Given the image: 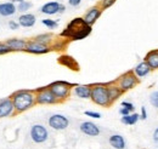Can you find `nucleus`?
I'll list each match as a JSON object with an SVG mask.
<instances>
[{"label": "nucleus", "mask_w": 158, "mask_h": 149, "mask_svg": "<svg viewBox=\"0 0 158 149\" xmlns=\"http://www.w3.org/2000/svg\"><path fill=\"white\" fill-rule=\"evenodd\" d=\"M91 33V26L86 24L83 17H77L73 21L68 23L66 29L61 32V37L77 41V40H83L86 37H89Z\"/></svg>", "instance_id": "nucleus-1"}, {"label": "nucleus", "mask_w": 158, "mask_h": 149, "mask_svg": "<svg viewBox=\"0 0 158 149\" xmlns=\"http://www.w3.org/2000/svg\"><path fill=\"white\" fill-rule=\"evenodd\" d=\"M14 108H15V114H21L27 111H29L32 107H34L35 103V92L32 90H19L15 91L10 96Z\"/></svg>", "instance_id": "nucleus-2"}, {"label": "nucleus", "mask_w": 158, "mask_h": 149, "mask_svg": "<svg viewBox=\"0 0 158 149\" xmlns=\"http://www.w3.org/2000/svg\"><path fill=\"white\" fill-rule=\"evenodd\" d=\"M91 101L100 107H110L112 104L108 95L107 85L103 84H96L91 86V95H90Z\"/></svg>", "instance_id": "nucleus-3"}, {"label": "nucleus", "mask_w": 158, "mask_h": 149, "mask_svg": "<svg viewBox=\"0 0 158 149\" xmlns=\"http://www.w3.org/2000/svg\"><path fill=\"white\" fill-rule=\"evenodd\" d=\"M73 85L67 83V81H55L52 84H50L48 87L50 89V91L52 95L56 97V99L59 102H62L64 99H67L71 95V87Z\"/></svg>", "instance_id": "nucleus-4"}, {"label": "nucleus", "mask_w": 158, "mask_h": 149, "mask_svg": "<svg viewBox=\"0 0 158 149\" xmlns=\"http://www.w3.org/2000/svg\"><path fill=\"white\" fill-rule=\"evenodd\" d=\"M116 84L118 85L119 89L123 92H125V91H129V90H131L133 87H135L138 85L139 78L134 74V72H127L119 78Z\"/></svg>", "instance_id": "nucleus-5"}, {"label": "nucleus", "mask_w": 158, "mask_h": 149, "mask_svg": "<svg viewBox=\"0 0 158 149\" xmlns=\"http://www.w3.org/2000/svg\"><path fill=\"white\" fill-rule=\"evenodd\" d=\"M35 103L37 104H55L59 103L56 97L52 95L48 86L37 89L35 91Z\"/></svg>", "instance_id": "nucleus-6"}, {"label": "nucleus", "mask_w": 158, "mask_h": 149, "mask_svg": "<svg viewBox=\"0 0 158 149\" xmlns=\"http://www.w3.org/2000/svg\"><path fill=\"white\" fill-rule=\"evenodd\" d=\"M29 135H31L32 141H33L34 143H38V144L46 142V141H48V138H49V132H48V129H46L45 126L40 125V124H35V125H33V126L31 127V132H29Z\"/></svg>", "instance_id": "nucleus-7"}, {"label": "nucleus", "mask_w": 158, "mask_h": 149, "mask_svg": "<svg viewBox=\"0 0 158 149\" xmlns=\"http://www.w3.org/2000/svg\"><path fill=\"white\" fill-rule=\"evenodd\" d=\"M50 51H51V47L49 45L38 42L34 39L27 41V46L24 49V52L32 54V55H45V54H48Z\"/></svg>", "instance_id": "nucleus-8"}, {"label": "nucleus", "mask_w": 158, "mask_h": 149, "mask_svg": "<svg viewBox=\"0 0 158 149\" xmlns=\"http://www.w3.org/2000/svg\"><path fill=\"white\" fill-rule=\"evenodd\" d=\"M48 123H49V126L52 130L56 131L66 130L69 126V120L64 115H62V114H54V115H51L49 118Z\"/></svg>", "instance_id": "nucleus-9"}, {"label": "nucleus", "mask_w": 158, "mask_h": 149, "mask_svg": "<svg viewBox=\"0 0 158 149\" xmlns=\"http://www.w3.org/2000/svg\"><path fill=\"white\" fill-rule=\"evenodd\" d=\"M15 114V108L10 97H5L0 99V119L12 116Z\"/></svg>", "instance_id": "nucleus-10"}, {"label": "nucleus", "mask_w": 158, "mask_h": 149, "mask_svg": "<svg viewBox=\"0 0 158 149\" xmlns=\"http://www.w3.org/2000/svg\"><path fill=\"white\" fill-rule=\"evenodd\" d=\"M5 42H6V45L11 49L12 52H21V51H24V49H26V46H27V40L20 39V38H11V39H7Z\"/></svg>", "instance_id": "nucleus-11"}, {"label": "nucleus", "mask_w": 158, "mask_h": 149, "mask_svg": "<svg viewBox=\"0 0 158 149\" xmlns=\"http://www.w3.org/2000/svg\"><path fill=\"white\" fill-rule=\"evenodd\" d=\"M80 131L86 135V136H90V137H96L100 135V129L99 126L91 121H83L80 124Z\"/></svg>", "instance_id": "nucleus-12"}, {"label": "nucleus", "mask_w": 158, "mask_h": 149, "mask_svg": "<svg viewBox=\"0 0 158 149\" xmlns=\"http://www.w3.org/2000/svg\"><path fill=\"white\" fill-rule=\"evenodd\" d=\"M101 14H102V10H101L100 6H93L90 10H88V12L85 14V16L83 17V19L85 21L86 24L93 26V24L100 18Z\"/></svg>", "instance_id": "nucleus-13"}, {"label": "nucleus", "mask_w": 158, "mask_h": 149, "mask_svg": "<svg viewBox=\"0 0 158 149\" xmlns=\"http://www.w3.org/2000/svg\"><path fill=\"white\" fill-rule=\"evenodd\" d=\"M16 12H17V7L14 2H11V1L0 2V16L10 17V16H14Z\"/></svg>", "instance_id": "nucleus-14"}, {"label": "nucleus", "mask_w": 158, "mask_h": 149, "mask_svg": "<svg viewBox=\"0 0 158 149\" xmlns=\"http://www.w3.org/2000/svg\"><path fill=\"white\" fill-rule=\"evenodd\" d=\"M17 22H19L20 27H23V28H31V27H33V26L35 24L37 18H35V16H34L33 14L24 12V14H22L20 17H19Z\"/></svg>", "instance_id": "nucleus-15"}, {"label": "nucleus", "mask_w": 158, "mask_h": 149, "mask_svg": "<svg viewBox=\"0 0 158 149\" xmlns=\"http://www.w3.org/2000/svg\"><path fill=\"white\" fill-rule=\"evenodd\" d=\"M59 63L61 66H64L72 70H79V64L77 63V61L72 56L68 55H62L59 57Z\"/></svg>", "instance_id": "nucleus-16"}, {"label": "nucleus", "mask_w": 158, "mask_h": 149, "mask_svg": "<svg viewBox=\"0 0 158 149\" xmlns=\"http://www.w3.org/2000/svg\"><path fill=\"white\" fill-rule=\"evenodd\" d=\"M60 5H61V4L57 2V1H49V2H46V4H44V5L41 6L40 12H43V14H45V15H49V16L55 15V14H59Z\"/></svg>", "instance_id": "nucleus-17"}, {"label": "nucleus", "mask_w": 158, "mask_h": 149, "mask_svg": "<svg viewBox=\"0 0 158 149\" xmlns=\"http://www.w3.org/2000/svg\"><path fill=\"white\" fill-rule=\"evenodd\" d=\"M73 92L79 98L88 99V98H90V95H91V86L90 85H77L74 87Z\"/></svg>", "instance_id": "nucleus-18"}, {"label": "nucleus", "mask_w": 158, "mask_h": 149, "mask_svg": "<svg viewBox=\"0 0 158 149\" xmlns=\"http://www.w3.org/2000/svg\"><path fill=\"white\" fill-rule=\"evenodd\" d=\"M107 89H108V95H110V99L113 103L114 101H117L119 97L123 95V91L119 89L117 84L112 83V84H107Z\"/></svg>", "instance_id": "nucleus-19"}, {"label": "nucleus", "mask_w": 158, "mask_h": 149, "mask_svg": "<svg viewBox=\"0 0 158 149\" xmlns=\"http://www.w3.org/2000/svg\"><path fill=\"white\" fill-rule=\"evenodd\" d=\"M110 144L114 149H125V139L120 135H112L108 139Z\"/></svg>", "instance_id": "nucleus-20"}, {"label": "nucleus", "mask_w": 158, "mask_h": 149, "mask_svg": "<svg viewBox=\"0 0 158 149\" xmlns=\"http://www.w3.org/2000/svg\"><path fill=\"white\" fill-rule=\"evenodd\" d=\"M133 72H134V74L136 75L138 78H143V76H146V75L151 72V68H150V66L143 61V62L139 63L138 66L134 68Z\"/></svg>", "instance_id": "nucleus-21"}, {"label": "nucleus", "mask_w": 158, "mask_h": 149, "mask_svg": "<svg viewBox=\"0 0 158 149\" xmlns=\"http://www.w3.org/2000/svg\"><path fill=\"white\" fill-rule=\"evenodd\" d=\"M145 62L150 66L151 70L152 69H158V51H151L146 55Z\"/></svg>", "instance_id": "nucleus-22"}, {"label": "nucleus", "mask_w": 158, "mask_h": 149, "mask_svg": "<svg viewBox=\"0 0 158 149\" xmlns=\"http://www.w3.org/2000/svg\"><path fill=\"white\" fill-rule=\"evenodd\" d=\"M139 119H140V115L138 113H130L128 115H123L120 120L125 125H135L139 121Z\"/></svg>", "instance_id": "nucleus-23"}, {"label": "nucleus", "mask_w": 158, "mask_h": 149, "mask_svg": "<svg viewBox=\"0 0 158 149\" xmlns=\"http://www.w3.org/2000/svg\"><path fill=\"white\" fill-rule=\"evenodd\" d=\"M35 41L38 42H41V44H45V45H51L52 41H54V35L51 33H44V34H39L34 38Z\"/></svg>", "instance_id": "nucleus-24"}, {"label": "nucleus", "mask_w": 158, "mask_h": 149, "mask_svg": "<svg viewBox=\"0 0 158 149\" xmlns=\"http://www.w3.org/2000/svg\"><path fill=\"white\" fill-rule=\"evenodd\" d=\"M16 7H17V11H20V12H22V14H24V12H27L28 10H31V7H32V2L24 0V1L19 2V4L16 5Z\"/></svg>", "instance_id": "nucleus-25"}, {"label": "nucleus", "mask_w": 158, "mask_h": 149, "mask_svg": "<svg viewBox=\"0 0 158 149\" xmlns=\"http://www.w3.org/2000/svg\"><path fill=\"white\" fill-rule=\"evenodd\" d=\"M41 23H43L45 27H48L49 29H54V28H56V27H57V22H56V21H54V19H50V18L43 19V21H41Z\"/></svg>", "instance_id": "nucleus-26"}, {"label": "nucleus", "mask_w": 158, "mask_h": 149, "mask_svg": "<svg viewBox=\"0 0 158 149\" xmlns=\"http://www.w3.org/2000/svg\"><path fill=\"white\" fill-rule=\"evenodd\" d=\"M116 1H117V0H101L100 7H101V10H106V9L111 7Z\"/></svg>", "instance_id": "nucleus-27"}, {"label": "nucleus", "mask_w": 158, "mask_h": 149, "mask_svg": "<svg viewBox=\"0 0 158 149\" xmlns=\"http://www.w3.org/2000/svg\"><path fill=\"white\" fill-rule=\"evenodd\" d=\"M10 52H12V51H11V49L6 45V42H0V56L7 55V54H10Z\"/></svg>", "instance_id": "nucleus-28"}, {"label": "nucleus", "mask_w": 158, "mask_h": 149, "mask_svg": "<svg viewBox=\"0 0 158 149\" xmlns=\"http://www.w3.org/2000/svg\"><path fill=\"white\" fill-rule=\"evenodd\" d=\"M150 102H151V104H152L153 107L158 108V91H156V92H153L152 95H151V97H150Z\"/></svg>", "instance_id": "nucleus-29"}, {"label": "nucleus", "mask_w": 158, "mask_h": 149, "mask_svg": "<svg viewBox=\"0 0 158 149\" xmlns=\"http://www.w3.org/2000/svg\"><path fill=\"white\" fill-rule=\"evenodd\" d=\"M86 116H90V118H93V119H100L101 118V114L98 112H91V111H86V112L84 113Z\"/></svg>", "instance_id": "nucleus-30"}, {"label": "nucleus", "mask_w": 158, "mask_h": 149, "mask_svg": "<svg viewBox=\"0 0 158 149\" xmlns=\"http://www.w3.org/2000/svg\"><path fill=\"white\" fill-rule=\"evenodd\" d=\"M122 107H124V108H127V109H129L130 112H134V109H135V107H134V104L133 103H130V102H122Z\"/></svg>", "instance_id": "nucleus-31"}, {"label": "nucleus", "mask_w": 158, "mask_h": 149, "mask_svg": "<svg viewBox=\"0 0 158 149\" xmlns=\"http://www.w3.org/2000/svg\"><path fill=\"white\" fill-rule=\"evenodd\" d=\"M9 28L12 29V30H16V29L20 28V24H19V22H16V21H10V22H9Z\"/></svg>", "instance_id": "nucleus-32"}, {"label": "nucleus", "mask_w": 158, "mask_h": 149, "mask_svg": "<svg viewBox=\"0 0 158 149\" xmlns=\"http://www.w3.org/2000/svg\"><path fill=\"white\" fill-rule=\"evenodd\" d=\"M147 118V112H146V109H145V107H141V115H140V119H142V120H145Z\"/></svg>", "instance_id": "nucleus-33"}, {"label": "nucleus", "mask_w": 158, "mask_h": 149, "mask_svg": "<svg viewBox=\"0 0 158 149\" xmlns=\"http://www.w3.org/2000/svg\"><path fill=\"white\" fill-rule=\"evenodd\" d=\"M80 2H81V0H68V4H69L71 6H74V7L78 6Z\"/></svg>", "instance_id": "nucleus-34"}, {"label": "nucleus", "mask_w": 158, "mask_h": 149, "mask_svg": "<svg viewBox=\"0 0 158 149\" xmlns=\"http://www.w3.org/2000/svg\"><path fill=\"white\" fill-rule=\"evenodd\" d=\"M119 113H120V114H122V116H123V115H128V114H130V111H129V109H127V108H124V107H122V108H120V109H119Z\"/></svg>", "instance_id": "nucleus-35"}, {"label": "nucleus", "mask_w": 158, "mask_h": 149, "mask_svg": "<svg viewBox=\"0 0 158 149\" xmlns=\"http://www.w3.org/2000/svg\"><path fill=\"white\" fill-rule=\"evenodd\" d=\"M153 141H155L156 143H158V129H156L155 132H153Z\"/></svg>", "instance_id": "nucleus-36"}, {"label": "nucleus", "mask_w": 158, "mask_h": 149, "mask_svg": "<svg viewBox=\"0 0 158 149\" xmlns=\"http://www.w3.org/2000/svg\"><path fill=\"white\" fill-rule=\"evenodd\" d=\"M64 10H66V7H64V5H60V10H59V12L60 14H62V12H64Z\"/></svg>", "instance_id": "nucleus-37"}, {"label": "nucleus", "mask_w": 158, "mask_h": 149, "mask_svg": "<svg viewBox=\"0 0 158 149\" xmlns=\"http://www.w3.org/2000/svg\"><path fill=\"white\" fill-rule=\"evenodd\" d=\"M21 1H24V0H11V2H14V4H19V2H21Z\"/></svg>", "instance_id": "nucleus-38"}]
</instances>
